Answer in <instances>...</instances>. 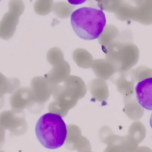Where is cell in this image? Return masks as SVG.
I'll return each instance as SVG.
<instances>
[{
    "mask_svg": "<svg viewBox=\"0 0 152 152\" xmlns=\"http://www.w3.org/2000/svg\"><path fill=\"white\" fill-rule=\"evenodd\" d=\"M106 23L104 13L99 9L84 7L74 11L71 24L75 34L81 39L91 40L97 39Z\"/></svg>",
    "mask_w": 152,
    "mask_h": 152,
    "instance_id": "1",
    "label": "cell"
},
{
    "mask_svg": "<svg viewBox=\"0 0 152 152\" xmlns=\"http://www.w3.org/2000/svg\"><path fill=\"white\" fill-rule=\"evenodd\" d=\"M35 133L43 146L48 149H56L64 144L67 137V129L61 116L46 113L37 121Z\"/></svg>",
    "mask_w": 152,
    "mask_h": 152,
    "instance_id": "2",
    "label": "cell"
},
{
    "mask_svg": "<svg viewBox=\"0 0 152 152\" xmlns=\"http://www.w3.org/2000/svg\"><path fill=\"white\" fill-rule=\"evenodd\" d=\"M135 91L138 103L143 108L152 110V77L138 82L135 87Z\"/></svg>",
    "mask_w": 152,
    "mask_h": 152,
    "instance_id": "3",
    "label": "cell"
},
{
    "mask_svg": "<svg viewBox=\"0 0 152 152\" xmlns=\"http://www.w3.org/2000/svg\"><path fill=\"white\" fill-rule=\"evenodd\" d=\"M87 0H67V1L71 5H80L85 2Z\"/></svg>",
    "mask_w": 152,
    "mask_h": 152,
    "instance_id": "4",
    "label": "cell"
},
{
    "mask_svg": "<svg viewBox=\"0 0 152 152\" xmlns=\"http://www.w3.org/2000/svg\"><path fill=\"white\" fill-rule=\"evenodd\" d=\"M150 126H151V128H152V113H151V115L150 119Z\"/></svg>",
    "mask_w": 152,
    "mask_h": 152,
    "instance_id": "5",
    "label": "cell"
},
{
    "mask_svg": "<svg viewBox=\"0 0 152 152\" xmlns=\"http://www.w3.org/2000/svg\"><path fill=\"white\" fill-rule=\"evenodd\" d=\"M1 1V0H0V1Z\"/></svg>",
    "mask_w": 152,
    "mask_h": 152,
    "instance_id": "6",
    "label": "cell"
}]
</instances>
